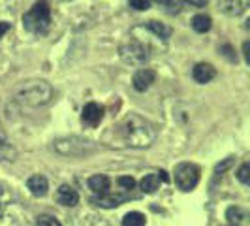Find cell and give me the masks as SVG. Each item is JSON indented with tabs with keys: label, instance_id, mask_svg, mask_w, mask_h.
Returning a JSON list of instances; mask_svg holds the SVG:
<instances>
[{
	"label": "cell",
	"instance_id": "cell-1",
	"mask_svg": "<svg viewBox=\"0 0 250 226\" xmlns=\"http://www.w3.org/2000/svg\"><path fill=\"white\" fill-rule=\"evenodd\" d=\"M123 138H125L126 145L143 149V147H149L156 139V128L150 125L147 119L139 117L136 113H130L123 123Z\"/></svg>",
	"mask_w": 250,
	"mask_h": 226
},
{
	"label": "cell",
	"instance_id": "cell-2",
	"mask_svg": "<svg viewBox=\"0 0 250 226\" xmlns=\"http://www.w3.org/2000/svg\"><path fill=\"white\" fill-rule=\"evenodd\" d=\"M15 98L19 104L30 106V108L45 106L53 98V87L43 79H30L15 89Z\"/></svg>",
	"mask_w": 250,
	"mask_h": 226
},
{
	"label": "cell",
	"instance_id": "cell-3",
	"mask_svg": "<svg viewBox=\"0 0 250 226\" xmlns=\"http://www.w3.org/2000/svg\"><path fill=\"white\" fill-rule=\"evenodd\" d=\"M51 23V8L47 0H38L36 4L23 15V26L32 34H43Z\"/></svg>",
	"mask_w": 250,
	"mask_h": 226
},
{
	"label": "cell",
	"instance_id": "cell-4",
	"mask_svg": "<svg viewBox=\"0 0 250 226\" xmlns=\"http://www.w3.org/2000/svg\"><path fill=\"white\" fill-rule=\"evenodd\" d=\"M119 57L128 66H143L149 61V49L143 44L130 42V44H125L119 47Z\"/></svg>",
	"mask_w": 250,
	"mask_h": 226
},
{
	"label": "cell",
	"instance_id": "cell-5",
	"mask_svg": "<svg viewBox=\"0 0 250 226\" xmlns=\"http://www.w3.org/2000/svg\"><path fill=\"white\" fill-rule=\"evenodd\" d=\"M200 183V168L196 164L183 162L175 168V185L181 190H192Z\"/></svg>",
	"mask_w": 250,
	"mask_h": 226
},
{
	"label": "cell",
	"instance_id": "cell-6",
	"mask_svg": "<svg viewBox=\"0 0 250 226\" xmlns=\"http://www.w3.org/2000/svg\"><path fill=\"white\" fill-rule=\"evenodd\" d=\"M94 149L92 143L81 138H62L55 141V151L61 153L64 157H79V155H87Z\"/></svg>",
	"mask_w": 250,
	"mask_h": 226
},
{
	"label": "cell",
	"instance_id": "cell-7",
	"mask_svg": "<svg viewBox=\"0 0 250 226\" xmlns=\"http://www.w3.org/2000/svg\"><path fill=\"white\" fill-rule=\"evenodd\" d=\"M250 0H218V10L228 17H239L247 12Z\"/></svg>",
	"mask_w": 250,
	"mask_h": 226
},
{
	"label": "cell",
	"instance_id": "cell-8",
	"mask_svg": "<svg viewBox=\"0 0 250 226\" xmlns=\"http://www.w3.org/2000/svg\"><path fill=\"white\" fill-rule=\"evenodd\" d=\"M81 119L87 126H98L104 119V108L96 102H88L87 106L83 108Z\"/></svg>",
	"mask_w": 250,
	"mask_h": 226
},
{
	"label": "cell",
	"instance_id": "cell-9",
	"mask_svg": "<svg viewBox=\"0 0 250 226\" xmlns=\"http://www.w3.org/2000/svg\"><path fill=\"white\" fill-rule=\"evenodd\" d=\"M154 81H156V72H154V70H149V68H141V70H138V72L134 74V77H132V85H134V89L139 90V92H145Z\"/></svg>",
	"mask_w": 250,
	"mask_h": 226
},
{
	"label": "cell",
	"instance_id": "cell-10",
	"mask_svg": "<svg viewBox=\"0 0 250 226\" xmlns=\"http://www.w3.org/2000/svg\"><path fill=\"white\" fill-rule=\"evenodd\" d=\"M126 194H121V192H105V194H100L96 198H92V203L94 205H100V207H105V209H113V207H119L123 202H126Z\"/></svg>",
	"mask_w": 250,
	"mask_h": 226
},
{
	"label": "cell",
	"instance_id": "cell-11",
	"mask_svg": "<svg viewBox=\"0 0 250 226\" xmlns=\"http://www.w3.org/2000/svg\"><path fill=\"white\" fill-rule=\"evenodd\" d=\"M192 77L198 83H209L211 79L216 77V68L209 63H198L192 68Z\"/></svg>",
	"mask_w": 250,
	"mask_h": 226
},
{
	"label": "cell",
	"instance_id": "cell-12",
	"mask_svg": "<svg viewBox=\"0 0 250 226\" xmlns=\"http://www.w3.org/2000/svg\"><path fill=\"white\" fill-rule=\"evenodd\" d=\"M57 202L61 205H66V207H74V205H77V202H79V194H77V190L74 187L61 185L59 190H57Z\"/></svg>",
	"mask_w": 250,
	"mask_h": 226
},
{
	"label": "cell",
	"instance_id": "cell-13",
	"mask_svg": "<svg viewBox=\"0 0 250 226\" xmlns=\"http://www.w3.org/2000/svg\"><path fill=\"white\" fill-rule=\"evenodd\" d=\"M26 188L34 194V196H45L47 194V188H49V183H47V179L43 176H32L28 177V181H26Z\"/></svg>",
	"mask_w": 250,
	"mask_h": 226
},
{
	"label": "cell",
	"instance_id": "cell-14",
	"mask_svg": "<svg viewBox=\"0 0 250 226\" xmlns=\"http://www.w3.org/2000/svg\"><path fill=\"white\" fill-rule=\"evenodd\" d=\"M109 185H111L109 177L102 176V174H96V176H92L90 179H88V188H90V190H92L96 196L109 192Z\"/></svg>",
	"mask_w": 250,
	"mask_h": 226
},
{
	"label": "cell",
	"instance_id": "cell-15",
	"mask_svg": "<svg viewBox=\"0 0 250 226\" xmlns=\"http://www.w3.org/2000/svg\"><path fill=\"white\" fill-rule=\"evenodd\" d=\"M226 219L229 221L231 226H245L247 225V219H249V213L243 207H239V205H231L226 211Z\"/></svg>",
	"mask_w": 250,
	"mask_h": 226
},
{
	"label": "cell",
	"instance_id": "cell-16",
	"mask_svg": "<svg viewBox=\"0 0 250 226\" xmlns=\"http://www.w3.org/2000/svg\"><path fill=\"white\" fill-rule=\"evenodd\" d=\"M211 26H213V19H211L207 13H198V15L192 17V28H194L196 32H200V34L209 32Z\"/></svg>",
	"mask_w": 250,
	"mask_h": 226
},
{
	"label": "cell",
	"instance_id": "cell-17",
	"mask_svg": "<svg viewBox=\"0 0 250 226\" xmlns=\"http://www.w3.org/2000/svg\"><path fill=\"white\" fill-rule=\"evenodd\" d=\"M139 187H141V190H143V192H147V194H150V192H156V188L160 187V179H158V176H156V174H149V176H145L143 179H141Z\"/></svg>",
	"mask_w": 250,
	"mask_h": 226
},
{
	"label": "cell",
	"instance_id": "cell-18",
	"mask_svg": "<svg viewBox=\"0 0 250 226\" xmlns=\"http://www.w3.org/2000/svg\"><path fill=\"white\" fill-rule=\"evenodd\" d=\"M145 223H147L145 215L139 213V211H130L123 219V226H145Z\"/></svg>",
	"mask_w": 250,
	"mask_h": 226
},
{
	"label": "cell",
	"instance_id": "cell-19",
	"mask_svg": "<svg viewBox=\"0 0 250 226\" xmlns=\"http://www.w3.org/2000/svg\"><path fill=\"white\" fill-rule=\"evenodd\" d=\"M147 28L152 30L156 36L162 38V40H167V38L171 36V30H169L167 26H164L162 23H158V21H149V23H147Z\"/></svg>",
	"mask_w": 250,
	"mask_h": 226
},
{
	"label": "cell",
	"instance_id": "cell-20",
	"mask_svg": "<svg viewBox=\"0 0 250 226\" xmlns=\"http://www.w3.org/2000/svg\"><path fill=\"white\" fill-rule=\"evenodd\" d=\"M36 225L38 226H62L59 223V219H55V217H51V215H40Z\"/></svg>",
	"mask_w": 250,
	"mask_h": 226
},
{
	"label": "cell",
	"instance_id": "cell-21",
	"mask_svg": "<svg viewBox=\"0 0 250 226\" xmlns=\"http://www.w3.org/2000/svg\"><path fill=\"white\" fill-rule=\"evenodd\" d=\"M237 179L241 181V183H249L250 181V164H243L241 168H239V172H237Z\"/></svg>",
	"mask_w": 250,
	"mask_h": 226
},
{
	"label": "cell",
	"instance_id": "cell-22",
	"mask_svg": "<svg viewBox=\"0 0 250 226\" xmlns=\"http://www.w3.org/2000/svg\"><path fill=\"white\" fill-rule=\"evenodd\" d=\"M117 183L125 188V190H132V188L136 187V179H134V177H130V176L119 177V179H117Z\"/></svg>",
	"mask_w": 250,
	"mask_h": 226
},
{
	"label": "cell",
	"instance_id": "cell-23",
	"mask_svg": "<svg viewBox=\"0 0 250 226\" xmlns=\"http://www.w3.org/2000/svg\"><path fill=\"white\" fill-rule=\"evenodd\" d=\"M130 8L138 12H147L150 8V0H130Z\"/></svg>",
	"mask_w": 250,
	"mask_h": 226
},
{
	"label": "cell",
	"instance_id": "cell-24",
	"mask_svg": "<svg viewBox=\"0 0 250 226\" xmlns=\"http://www.w3.org/2000/svg\"><path fill=\"white\" fill-rule=\"evenodd\" d=\"M233 162H235V158H226V160H222L220 164H216V168H214V174H224L228 168H231L233 166Z\"/></svg>",
	"mask_w": 250,
	"mask_h": 226
},
{
	"label": "cell",
	"instance_id": "cell-25",
	"mask_svg": "<svg viewBox=\"0 0 250 226\" xmlns=\"http://www.w3.org/2000/svg\"><path fill=\"white\" fill-rule=\"evenodd\" d=\"M185 2L190 4V6H194V8H203V6H207L209 0H185Z\"/></svg>",
	"mask_w": 250,
	"mask_h": 226
},
{
	"label": "cell",
	"instance_id": "cell-26",
	"mask_svg": "<svg viewBox=\"0 0 250 226\" xmlns=\"http://www.w3.org/2000/svg\"><path fill=\"white\" fill-rule=\"evenodd\" d=\"M10 28H12V25H10V23H6V21H0V38L4 36L6 32H10Z\"/></svg>",
	"mask_w": 250,
	"mask_h": 226
},
{
	"label": "cell",
	"instance_id": "cell-27",
	"mask_svg": "<svg viewBox=\"0 0 250 226\" xmlns=\"http://www.w3.org/2000/svg\"><path fill=\"white\" fill-rule=\"evenodd\" d=\"M249 42H245V44H243V55H245V61H247V63H250V55H249Z\"/></svg>",
	"mask_w": 250,
	"mask_h": 226
},
{
	"label": "cell",
	"instance_id": "cell-28",
	"mask_svg": "<svg viewBox=\"0 0 250 226\" xmlns=\"http://www.w3.org/2000/svg\"><path fill=\"white\" fill-rule=\"evenodd\" d=\"M156 4H160V6H173V2L175 0H154Z\"/></svg>",
	"mask_w": 250,
	"mask_h": 226
},
{
	"label": "cell",
	"instance_id": "cell-29",
	"mask_svg": "<svg viewBox=\"0 0 250 226\" xmlns=\"http://www.w3.org/2000/svg\"><path fill=\"white\" fill-rule=\"evenodd\" d=\"M4 194H6V188H4V185H2V183H0V198H2V196H4Z\"/></svg>",
	"mask_w": 250,
	"mask_h": 226
},
{
	"label": "cell",
	"instance_id": "cell-30",
	"mask_svg": "<svg viewBox=\"0 0 250 226\" xmlns=\"http://www.w3.org/2000/svg\"><path fill=\"white\" fill-rule=\"evenodd\" d=\"M2 213H4V209H2V205H0V219H2Z\"/></svg>",
	"mask_w": 250,
	"mask_h": 226
}]
</instances>
